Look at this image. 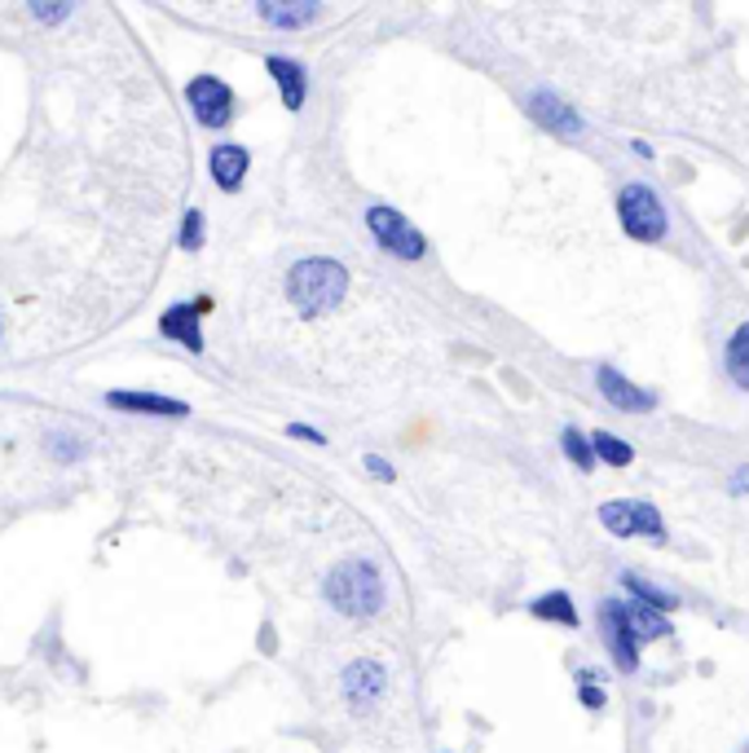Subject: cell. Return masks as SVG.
I'll return each instance as SVG.
<instances>
[{"instance_id":"obj_11","label":"cell","mask_w":749,"mask_h":753,"mask_svg":"<svg viewBox=\"0 0 749 753\" xmlns=\"http://www.w3.org/2000/svg\"><path fill=\"white\" fill-rule=\"evenodd\" d=\"M212 177H217V185L221 190H239L243 185V177H247V150L243 146H217V150H212Z\"/></svg>"},{"instance_id":"obj_14","label":"cell","mask_w":749,"mask_h":753,"mask_svg":"<svg viewBox=\"0 0 749 753\" xmlns=\"http://www.w3.org/2000/svg\"><path fill=\"white\" fill-rule=\"evenodd\" d=\"M269 75L278 80L282 88V101H287V111H300V101H304V71L287 58H269Z\"/></svg>"},{"instance_id":"obj_9","label":"cell","mask_w":749,"mask_h":753,"mask_svg":"<svg viewBox=\"0 0 749 753\" xmlns=\"http://www.w3.org/2000/svg\"><path fill=\"white\" fill-rule=\"evenodd\" d=\"M595 384H600V392L617 405V410H630V414H639V410H653L657 405V397L653 392H644V388H635L630 379H621L617 371H608V366H600V375H595Z\"/></svg>"},{"instance_id":"obj_23","label":"cell","mask_w":749,"mask_h":753,"mask_svg":"<svg viewBox=\"0 0 749 753\" xmlns=\"http://www.w3.org/2000/svg\"><path fill=\"white\" fill-rule=\"evenodd\" d=\"M366 472H371L375 481H392V467H388L379 454H366Z\"/></svg>"},{"instance_id":"obj_19","label":"cell","mask_w":749,"mask_h":753,"mask_svg":"<svg viewBox=\"0 0 749 753\" xmlns=\"http://www.w3.org/2000/svg\"><path fill=\"white\" fill-rule=\"evenodd\" d=\"M621 582H626V591H630L635 599H644L649 608H662V612H666V608H675V604H679L675 595H666V591H657V586H649V582H639L635 573H626Z\"/></svg>"},{"instance_id":"obj_16","label":"cell","mask_w":749,"mask_h":753,"mask_svg":"<svg viewBox=\"0 0 749 753\" xmlns=\"http://www.w3.org/2000/svg\"><path fill=\"white\" fill-rule=\"evenodd\" d=\"M727 375H732L736 388L749 392V321H745V327H736V336L727 344Z\"/></svg>"},{"instance_id":"obj_22","label":"cell","mask_w":749,"mask_h":753,"mask_svg":"<svg viewBox=\"0 0 749 753\" xmlns=\"http://www.w3.org/2000/svg\"><path fill=\"white\" fill-rule=\"evenodd\" d=\"M203 243V211H185V226H181V247L194 252Z\"/></svg>"},{"instance_id":"obj_8","label":"cell","mask_w":749,"mask_h":753,"mask_svg":"<svg viewBox=\"0 0 749 753\" xmlns=\"http://www.w3.org/2000/svg\"><path fill=\"white\" fill-rule=\"evenodd\" d=\"M203 308H207V300L168 308V313H164V321H159V331H164L168 340H181L190 353H203V336H198V313H203Z\"/></svg>"},{"instance_id":"obj_21","label":"cell","mask_w":749,"mask_h":753,"mask_svg":"<svg viewBox=\"0 0 749 753\" xmlns=\"http://www.w3.org/2000/svg\"><path fill=\"white\" fill-rule=\"evenodd\" d=\"M560 446H565V454L582 467V472H591L595 467V446L582 437V433H573V427H565V437H560Z\"/></svg>"},{"instance_id":"obj_5","label":"cell","mask_w":749,"mask_h":753,"mask_svg":"<svg viewBox=\"0 0 749 753\" xmlns=\"http://www.w3.org/2000/svg\"><path fill=\"white\" fill-rule=\"evenodd\" d=\"M366 226H371V234H375L392 256H401V260H419V256H423V234L401 217V211H392V207H371V211H366Z\"/></svg>"},{"instance_id":"obj_24","label":"cell","mask_w":749,"mask_h":753,"mask_svg":"<svg viewBox=\"0 0 749 753\" xmlns=\"http://www.w3.org/2000/svg\"><path fill=\"white\" fill-rule=\"evenodd\" d=\"M287 433H291V437H300V441H313V446H323V433H313V427H304V423H291Z\"/></svg>"},{"instance_id":"obj_13","label":"cell","mask_w":749,"mask_h":753,"mask_svg":"<svg viewBox=\"0 0 749 753\" xmlns=\"http://www.w3.org/2000/svg\"><path fill=\"white\" fill-rule=\"evenodd\" d=\"M106 401H111L116 410H146V414H172V418L185 414V401H168V397H155V392H111Z\"/></svg>"},{"instance_id":"obj_6","label":"cell","mask_w":749,"mask_h":753,"mask_svg":"<svg viewBox=\"0 0 749 753\" xmlns=\"http://www.w3.org/2000/svg\"><path fill=\"white\" fill-rule=\"evenodd\" d=\"M600 524L608 533H617V537H635V533L662 537V515L649 502H604L600 507Z\"/></svg>"},{"instance_id":"obj_10","label":"cell","mask_w":749,"mask_h":753,"mask_svg":"<svg viewBox=\"0 0 749 753\" xmlns=\"http://www.w3.org/2000/svg\"><path fill=\"white\" fill-rule=\"evenodd\" d=\"M384 688H388V675H384L375 661H358V666H349V670H345V692H349V701H353V705L375 701Z\"/></svg>"},{"instance_id":"obj_2","label":"cell","mask_w":749,"mask_h":753,"mask_svg":"<svg viewBox=\"0 0 749 753\" xmlns=\"http://www.w3.org/2000/svg\"><path fill=\"white\" fill-rule=\"evenodd\" d=\"M327 599L331 608H340L345 617H371L384 604V582L379 569L366 560H349L327 578Z\"/></svg>"},{"instance_id":"obj_27","label":"cell","mask_w":749,"mask_h":753,"mask_svg":"<svg viewBox=\"0 0 749 753\" xmlns=\"http://www.w3.org/2000/svg\"><path fill=\"white\" fill-rule=\"evenodd\" d=\"M745 753H749V749H745Z\"/></svg>"},{"instance_id":"obj_26","label":"cell","mask_w":749,"mask_h":753,"mask_svg":"<svg viewBox=\"0 0 749 753\" xmlns=\"http://www.w3.org/2000/svg\"><path fill=\"white\" fill-rule=\"evenodd\" d=\"M745 489H749V467L732 472V494H745Z\"/></svg>"},{"instance_id":"obj_4","label":"cell","mask_w":749,"mask_h":753,"mask_svg":"<svg viewBox=\"0 0 749 753\" xmlns=\"http://www.w3.org/2000/svg\"><path fill=\"white\" fill-rule=\"evenodd\" d=\"M185 97H190L194 120H198L203 129H226L230 116H234V93H230V84L217 80V75H198V80H190Z\"/></svg>"},{"instance_id":"obj_18","label":"cell","mask_w":749,"mask_h":753,"mask_svg":"<svg viewBox=\"0 0 749 753\" xmlns=\"http://www.w3.org/2000/svg\"><path fill=\"white\" fill-rule=\"evenodd\" d=\"M317 14V5H261V19L265 23H274V27H304V23H313Z\"/></svg>"},{"instance_id":"obj_12","label":"cell","mask_w":749,"mask_h":753,"mask_svg":"<svg viewBox=\"0 0 749 753\" xmlns=\"http://www.w3.org/2000/svg\"><path fill=\"white\" fill-rule=\"evenodd\" d=\"M529 111H533V120H543V124L556 129V133H578V129H582L578 116L569 111V106H565L560 97H552V93H533Z\"/></svg>"},{"instance_id":"obj_7","label":"cell","mask_w":749,"mask_h":753,"mask_svg":"<svg viewBox=\"0 0 749 753\" xmlns=\"http://www.w3.org/2000/svg\"><path fill=\"white\" fill-rule=\"evenodd\" d=\"M600 621H604V634H608V648H613L617 666L630 670V666L639 661V639H635V630H630V621H626V608L613 599V604L600 608Z\"/></svg>"},{"instance_id":"obj_20","label":"cell","mask_w":749,"mask_h":753,"mask_svg":"<svg viewBox=\"0 0 749 753\" xmlns=\"http://www.w3.org/2000/svg\"><path fill=\"white\" fill-rule=\"evenodd\" d=\"M595 459H604V463H613V467H626L630 459H635V450L626 446V441H617V437H608V433H595Z\"/></svg>"},{"instance_id":"obj_25","label":"cell","mask_w":749,"mask_h":753,"mask_svg":"<svg viewBox=\"0 0 749 753\" xmlns=\"http://www.w3.org/2000/svg\"><path fill=\"white\" fill-rule=\"evenodd\" d=\"M582 701H587V705H591V709H600V705H604V692H600V688H591V683H587V688H582Z\"/></svg>"},{"instance_id":"obj_1","label":"cell","mask_w":749,"mask_h":753,"mask_svg":"<svg viewBox=\"0 0 749 753\" xmlns=\"http://www.w3.org/2000/svg\"><path fill=\"white\" fill-rule=\"evenodd\" d=\"M349 291V274L336 260H300L287 278V300L300 317H323L331 313Z\"/></svg>"},{"instance_id":"obj_3","label":"cell","mask_w":749,"mask_h":753,"mask_svg":"<svg viewBox=\"0 0 749 753\" xmlns=\"http://www.w3.org/2000/svg\"><path fill=\"white\" fill-rule=\"evenodd\" d=\"M617 211H621V230L639 243H662L666 239V207L649 185H626L617 194Z\"/></svg>"},{"instance_id":"obj_17","label":"cell","mask_w":749,"mask_h":753,"mask_svg":"<svg viewBox=\"0 0 749 753\" xmlns=\"http://www.w3.org/2000/svg\"><path fill=\"white\" fill-rule=\"evenodd\" d=\"M529 612H533V617H543V621L578 626V608H573V599H569L565 591H552V595H543V599H533V604H529Z\"/></svg>"},{"instance_id":"obj_15","label":"cell","mask_w":749,"mask_h":753,"mask_svg":"<svg viewBox=\"0 0 749 753\" xmlns=\"http://www.w3.org/2000/svg\"><path fill=\"white\" fill-rule=\"evenodd\" d=\"M626 608V621H630V630H635V639L644 643V639H666L671 634V626H666V617L657 612V608H649V604H621Z\"/></svg>"}]
</instances>
